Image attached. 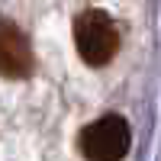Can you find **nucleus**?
<instances>
[{"label":"nucleus","mask_w":161,"mask_h":161,"mask_svg":"<svg viewBox=\"0 0 161 161\" xmlns=\"http://www.w3.org/2000/svg\"><path fill=\"white\" fill-rule=\"evenodd\" d=\"M74 45L90 68H103L119 52V29L103 10H84L74 19Z\"/></svg>","instance_id":"f257e3e1"},{"label":"nucleus","mask_w":161,"mask_h":161,"mask_svg":"<svg viewBox=\"0 0 161 161\" xmlns=\"http://www.w3.org/2000/svg\"><path fill=\"white\" fill-rule=\"evenodd\" d=\"M129 142H132L129 123L123 116L110 113V116H100L97 123H90L80 132L77 148L84 158H93V161H119V158H126Z\"/></svg>","instance_id":"f03ea898"},{"label":"nucleus","mask_w":161,"mask_h":161,"mask_svg":"<svg viewBox=\"0 0 161 161\" xmlns=\"http://www.w3.org/2000/svg\"><path fill=\"white\" fill-rule=\"evenodd\" d=\"M36 71V55L26 32L13 19L0 16V77H29Z\"/></svg>","instance_id":"7ed1b4c3"}]
</instances>
